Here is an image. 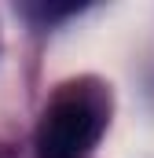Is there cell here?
I'll list each match as a JSON object with an SVG mask.
<instances>
[{"label": "cell", "instance_id": "6da1fadb", "mask_svg": "<svg viewBox=\"0 0 154 158\" xmlns=\"http://www.w3.org/2000/svg\"><path fill=\"white\" fill-rule=\"evenodd\" d=\"M107 129V103L99 92L66 88L37 129V158H84Z\"/></svg>", "mask_w": 154, "mask_h": 158}]
</instances>
